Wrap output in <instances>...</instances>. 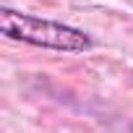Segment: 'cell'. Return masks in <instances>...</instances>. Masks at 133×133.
<instances>
[{
  "instance_id": "6da1fadb",
  "label": "cell",
  "mask_w": 133,
  "mask_h": 133,
  "mask_svg": "<svg viewBox=\"0 0 133 133\" xmlns=\"http://www.w3.org/2000/svg\"><path fill=\"white\" fill-rule=\"evenodd\" d=\"M0 31L13 42H24V44L55 50V52H89L94 47V39L84 29L68 26L63 21H52V18H42L34 13H24L8 5L0 8Z\"/></svg>"
},
{
  "instance_id": "7a4b0ae2",
  "label": "cell",
  "mask_w": 133,
  "mask_h": 133,
  "mask_svg": "<svg viewBox=\"0 0 133 133\" xmlns=\"http://www.w3.org/2000/svg\"><path fill=\"white\" fill-rule=\"evenodd\" d=\"M130 133H133V125H130Z\"/></svg>"
}]
</instances>
